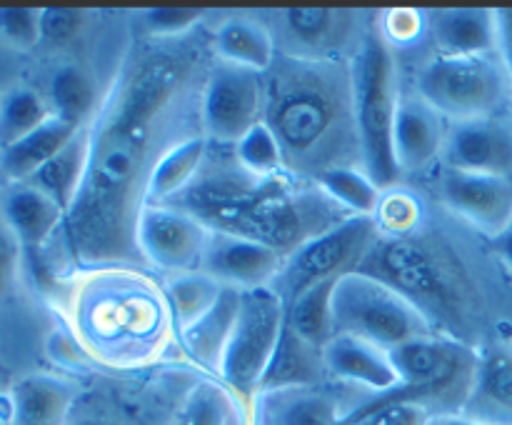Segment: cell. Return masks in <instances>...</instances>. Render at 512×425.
Instances as JSON below:
<instances>
[{"label": "cell", "mask_w": 512, "mask_h": 425, "mask_svg": "<svg viewBox=\"0 0 512 425\" xmlns=\"http://www.w3.org/2000/svg\"><path fill=\"white\" fill-rule=\"evenodd\" d=\"M193 55L153 48L125 60L95 118L85 183L60 228L75 273L148 268L138 250V220L150 170L175 143L168 133L185 105Z\"/></svg>", "instance_id": "obj_1"}, {"label": "cell", "mask_w": 512, "mask_h": 425, "mask_svg": "<svg viewBox=\"0 0 512 425\" xmlns=\"http://www.w3.org/2000/svg\"><path fill=\"white\" fill-rule=\"evenodd\" d=\"M168 205L190 213L205 228L258 240L285 258L343 220V208L318 185L305 188L290 173L258 178L233 153L230 158H205L193 183Z\"/></svg>", "instance_id": "obj_2"}, {"label": "cell", "mask_w": 512, "mask_h": 425, "mask_svg": "<svg viewBox=\"0 0 512 425\" xmlns=\"http://www.w3.org/2000/svg\"><path fill=\"white\" fill-rule=\"evenodd\" d=\"M263 123L278 138L288 173L315 178L343 165L335 153L360 155L350 73H335L328 60L275 58L265 73Z\"/></svg>", "instance_id": "obj_3"}, {"label": "cell", "mask_w": 512, "mask_h": 425, "mask_svg": "<svg viewBox=\"0 0 512 425\" xmlns=\"http://www.w3.org/2000/svg\"><path fill=\"white\" fill-rule=\"evenodd\" d=\"M65 313L85 353L113 368L150 363L175 333L163 288L138 268L78 273L65 288Z\"/></svg>", "instance_id": "obj_4"}, {"label": "cell", "mask_w": 512, "mask_h": 425, "mask_svg": "<svg viewBox=\"0 0 512 425\" xmlns=\"http://www.w3.org/2000/svg\"><path fill=\"white\" fill-rule=\"evenodd\" d=\"M348 73L363 170L380 190H388L400 178L393 153V125L400 95L393 55L383 33L373 30L360 40Z\"/></svg>", "instance_id": "obj_5"}, {"label": "cell", "mask_w": 512, "mask_h": 425, "mask_svg": "<svg viewBox=\"0 0 512 425\" xmlns=\"http://www.w3.org/2000/svg\"><path fill=\"white\" fill-rule=\"evenodd\" d=\"M333 335H350L393 350L408 340L438 333L433 320L400 290L355 270L335 283Z\"/></svg>", "instance_id": "obj_6"}, {"label": "cell", "mask_w": 512, "mask_h": 425, "mask_svg": "<svg viewBox=\"0 0 512 425\" xmlns=\"http://www.w3.org/2000/svg\"><path fill=\"white\" fill-rule=\"evenodd\" d=\"M418 95L448 123L498 118L512 103V80L500 55H438L420 70Z\"/></svg>", "instance_id": "obj_7"}, {"label": "cell", "mask_w": 512, "mask_h": 425, "mask_svg": "<svg viewBox=\"0 0 512 425\" xmlns=\"http://www.w3.org/2000/svg\"><path fill=\"white\" fill-rule=\"evenodd\" d=\"M285 315H288V308L270 285L243 290L240 295L238 320H235L218 380L245 408L260 390V380L283 335Z\"/></svg>", "instance_id": "obj_8"}, {"label": "cell", "mask_w": 512, "mask_h": 425, "mask_svg": "<svg viewBox=\"0 0 512 425\" xmlns=\"http://www.w3.org/2000/svg\"><path fill=\"white\" fill-rule=\"evenodd\" d=\"M380 238V228L370 215H348L333 228L310 238L285 258L283 270L270 288L283 298L285 308L298 295L325 280H338L355 273L363 265L365 255Z\"/></svg>", "instance_id": "obj_9"}, {"label": "cell", "mask_w": 512, "mask_h": 425, "mask_svg": "<svg viewBox=\"0 0 512 425\" xmlns=\"http://www.w3.org/2000/svg\"><path fill=\"white\" fill-rule=\"evenodd\" d=\"M388 353L400 380L398 388L390 393L425 405L430 398L448 395L458 413L470 380H473L478 350L468 348L458 340L428 335V338L408 340Z\"/></svg>", "instance_id": "obj_10"}, {"label": "cell", "mask_w": 512, "mask_h": 425, "mask_svg": "<svg viewBox=\"0 0 512 425\" xmlns=\"http://www.w3.org/2000/svg\"><path fill=\"white\" fill-rule=\"evenodd\" d=\"M265 118V73L220 63L200 95V125L208 143L235 145Z\"/></svg>", "instance_id": "obj_11"}, {"label": "cell", "mask_w": 512, "mask_h": 425, "mask_svg": "<svg viewBox=\"0 0 512 425\" xmlns=\"http://www.w3.org/2000/svg\"><path fill=\"white\" fill-rule=\"evenodd\" d=\"M358 273H368L413 300L430 318V308H440L450 303L448 275L440 270L430 250L410 238H383L380 235L370 253L365 255Z\"/></svg>", "instance_id": "obj_12"}, {"label": "cell", "mask_w": 512, "mask_h": 425, "mask_svg": "<svg viewBox=\"0 0 512 425\" xmlns=\"http://www.w3.org/2000/svg\"><path fill=\"white\" fill-rule=\"evenodd\" d=\"M210 228L173 205H145L138 220V250L145 265L168 275L200 270Z\"/></svg>", "instance_id": "obj_13"}, {"label": "cell", "mask_w": 512, "mask_h": 425, "mask_svg": "<svg viewBox=\"0 0 512 425\" xmlns=\"http://www.w3.org/2000/svg\"><path fill=\"white\" fill-rule=\"evenodd\" d=\"M443 163L453 173L512 178V125L503 115L450 123Z\"/></svg>", "instance_id": "obj_14"}, {"label": "cell", "mask_w": 512, "mask_h": 425, "mask_svg": "<svg viewBox=\"0 0 512 425\" xmlns=\"http://www.w3.org/2000/svg\"><path fill=\"white\" fill-rule=\"evenodd\" d=\"M283 263L285 255L270 245L243 238V235L210 230L200 270L218 280L220 285L253 290L273 285V280L283 270Z\"/></svg>", "instance_id": "obj_15"}, {"label": "cell", "mask_w": 512, "mask_h": 425, "mask_svg": "<svg viewBox=\"0 0 512 425\" xmlns=\"http://www.w3.org/2000/svg\"><path fill=\"white\" fill-rule=\"evenodd\" d=\"M353 413L343 395L325 385L258 390L248 405V425H343Z\"/></svg>", "instance_id": "obj_16"}, {"label": "cell", "mask_w": 512, "mask_h": 425, "mask_svg": "<svg viewBox=\"0 0 512 425\" xmlns=\"http://www.w3.org/2000/svg\"><path fill=\"white\" fill-rule=\"evenodd\" d=\"M440 198L455 215L493 238L512 228V178L448 170Z\"/></svg>", "instance_id": "obj_17"}, {"label": "cell", "mask_w": 512, "mask_h": 425, "mask_svg": "<svg viewBox=\"0 0 512 425\" xmlns=\"http://www.w3.org/2000/svg\"><path fill=\"white\" fill-rule=\"evenodd\" d=\"M458 413L478 425H512V345L478 350L473 380Z\"/></svg>", "instance_id": "obj_18"}, {"label": "cell", "mask_w": 512, "mask_h": 425, "mask_svg": "<svg viewBox=\"0 0 512 425\" xmlns=\"http://www.w3.org/2000/svg\"><path fill=\"white\" fill-rule=\"evenodd\" d=\"M448 125V120L418 93L400 95L393 125V153L400 173L428 168L438 155H443Z\"/></svg>", "instance_id": "obj_19"}, {"label": "cell", "mask_w": 512, "mask_h": 425, "mask_svg": "<svg viewBox=\"0 0 512 425\" xmlns=\"http://www.w3.org/2000/svg\"><path fill=\"white\" fill-rule=\"evenodd\" d=\"M425 28L433 38L438 55L443 58L500 53V30L495 10H430L425 15Z\"/></svg>", "instance_id": "obj_20"}, {"label": "cell", "mask_w": 512, "mask_h": 425, "mask_svg": "<svg viewBox=\"0 0 512 425\" xmlns=\"http://www.w3.org/2000/svg\"><path fill=\"white\" fill-rule=\"evenodd\" d=\"M78 388L53 373H28L8 390V425H68Z\"/></svg>", "instance_id": "obj_21"}, {"label": "cell", "mask_w": 512, "mask_h": 425, "mask_svg": "<svg viewBox=\"0 0 512 425\" xmlns=\"http://www.w3.org/2000/svg\"><path fill=\"white\" fill-rule=\"evenodd\" d=\"M323 360L330 378L363 388L373 395L390 393L400 385L388 350L368 340L333 335L323 348Z\"/></svg>", "instance_id": "obj_22"}, {"label": "cell", "mask_w": 512, "mask_h": 425, "mask_svg": "<svg viewBox=\"0 0 512 425\" xmlns=\"http://www.w3.org/2000/svg\"><path fill=\"white\" fill-rule=\"evenodd\" d=\"M240 295H243V290L225 285L218 303L203 318L195 320L190 328L178 333L183 353L208 375L220 378V365H223L225 350H228L230 335H233L235 320H238Z\"/></svg>", "instance_id": "obj_23"}, {"label": "cell", "mask_w": 512, "mask_h": 425, "mask_svg": "<svg viewBox=\"0 0 512 425\" xmlns=\"http://www.w3.org/2000/svg\"><path fill=\"white\" fill-rule=\"evenodd\" d=\"M65 213L55 200L30 183H13L3 198V223L20 248L40 250L60 233Z\"/></svg>", "instance_id": "obj_24"}, {"label": "cell", "mask_w": 512, "mask_h": 425, "mask_svg": "<svg viewBox=\"0 0 512 425\" xmlns=\"http://www.w3.org/2000/svg\"><path fill=\"white\" fill-rule=\"evenodd\" d=\"M78 130L80 128L53 115L38 130L0 150V178L8 180L10 185L28 183L50 158H55L75 138Z\"/></svg>", "instance_id": "obj_25"}, {"label": "cell", "mask_w": 512, "mask_h": 425, "mask_svg": "<svg viewBox=\"0 0 512 425\" xmlns=\"http://www.w3.org/2000/svg\"><path fill=\"white\" fill-rule=\"evenodd\" d=\"M213 48L220 63L238 65V68L255 70V73H268L278 58L270 30L245 15H233L218 25Z\"/></svg>", "instance_id": "obj_26"}, {"label": "cell", "mask_w": 512, "mask_h": 425, "mask_svg": "<svg viewBox=\"0 0 512 425\" xmlns=\"http://www.w3.org/2000/svg\"><path fill=\"white\" fill-rule=\"evenodd\" d=\"M325 378H330V375L325 370L323 348L303 340L285 325L278 348H275L268 370L260 380V390L323 385Z\"/></svg>", "instance_id": "obj_27"}, {"label": "cell", "mask_w": 512, "mask_h": 425, "mask_svg": "<svg viewBox=\"0 0 512 425\" xmlns=\"http://www.w3.org/2000/svg\"><path fill=\"white\" fill-rule=\"evenodd\" d=\"M208 158V138L205 135H185L183 140L165 150L150 170L145 205H168L175 195L183 193L195 180L198 170Z\"/></svg>", "instance_id": "obj_28"}, {"label": "cell", "mask_w": 512, "mask_h": 425, "mask_svg": "<svg viewBox=\"0 0 512 425\" xmlns=\"http://www.w3.org/2000/svg\"><path fill=\"white\" fill-rule=\"evenodd\" d=\"M88 158H90V133L88 125L80 128L75 133V138L60 150L55 158H50L33 178L28 180L33 188H38L40 193L48 195L50 200L63 208V213L68 215V210L73 208L75 198H78L80 188L85 183V173H88Z\"/></svg>", "instance_id": "obj_29"}, {"label": "cell", "mask_w": 512, "mask_h": 425, "mask_svg": "<svg viewBox=\"0 0 512 425\" xmlns=\"http://www.w3.org/2000/svg\"><path fill=\"white\" fill-rule=\"evenodd\" d=\"M175 425H248V408L220 380L203 378L183 398Z\"/></svg>", "instance_id": "obj_30"}, {"label": "cell", "mask_w": 512, "mask_h": 425, "mask_svg": "<svg viewBox=\"0 0 512 425\" xmlns=\"http://www.w3.org/2000/svg\"><path fill=\"white\" fill-rule=\"evenodd\" d=\"M223 288L225 285H220L218 280L210 278L203 270L170 275L163 283V293L170 310V320H173L175 335L183 333L195 320L203 318L218 303Z\"/></svg>", "instance_id": "obj_31"}, {"label": "cell", "mask_w": 512, "mask_h": 425, "mask_svg": "<svg viewBox=\"0 0 512 425\" xmlns=\"http://www.w3.org/2000/svg\"><path fill=\"white\" fill-rule=\"evenodd\" d=\"M48 105L55 118L85 128L95 118L100 108L98 93L85 70L78 65H63L53 73L48 85Z\"/></svg>", "instance_id": "obj_32"}, {"label": "cell", "mask_w": 512, "mask_h": 425, "mask_svg": "<svg viewBox=\"0 0 512 425\" xmlns=\"http://www.w3.org/2000/svg\"><path fill=\"white\" fill-rule=\"evenodd\" d=\"M315 185L348 215H370L378 210L383 190L358 165H338L315 175Z\"/></svg>", "instance_id": "obj_33"}, {"label": "cell", "mask_w": 512, "mask_h": 425, "mask_svg": "<svg viewBox=\"0 0 512 425\" xmlns=\"http://www.w3.org/2000/svg\"><path fill=\"white\" fill-rule=\"evenodd\" d=\"M53 118L48 98L28 85H13L0 93V150L18 143Z\"/></svg>", "instance_id": "obj_34"}, {"label": "cell", "mask_w": 512, "mask_h": 425, "mask_svg": "<svg viewBox=\"0 0 512 425\" xmlns=\"http://www.w3.org/2000/svg\"><path fill=\"white\" fill-rule=\"evenodd\" d=\"M338 280L313 285L288 305L285 325L308 343L325 348L333 338V290Z\"/></svg>", "instance_id": "obj_35"}, {"label": "cell", "mask_w": 512, "mask_h": 425, "mask_svg": "<svg viewBox=\"0 0 512 425\" xmlns=\"http://www.w3.org/2000/svg\"><path fill=\"white\" fill-rule=\"evenodd\" d=\"M433 410L418 400H405L393 393L373 395L355 405L343 425H428Z\"/></svg>", "instance_id": "obj_36"}, {"label": "cell", "mask_w": 512, "mask_h": 425, "mask_svg": "<svg viewBox=\"0 0 512 425\" xmlns=\"http://www.w3.org/2000/svg\"><path fill=\"white\" fill-rule=\"evenodd\" d=\"M233 155L248 173L258 178H275L288 173L278 138L265 123H258L233 145Z\"/></svg>", "instance_id": "obj_37"}, {"label": "cell", "mask_w": 512, "mask_h": 425, "mask_svg": "<svg viewBox=\"0 0 512 425\" xmlns=\"http://www.w3.org/2000/svg\"><path fill=\"white\" fill-rule=\"evenodd\" d=\"M283 20L290 33L300 43L310 48H323L333 43L335 30L345 28L350 20L348 10H325V8H293L283 10Z\"/></svg>", "instance_id": "obj_38"}, {"label": "cell", "mask_w": 512, "mask_h": 425, "mask_svg": "<svg viewBox=\"0 0 512 425\" xmlns=\"http://www.w3.org/2000/svg\"><path fill=\"white\" fill-rule=\"evenodd\" d=\"M375 223L380 233H388L390 238H405V233L415 228L420 220V205L408 190H383L378 210H375Z\"/></svg>", "instance_id": "obj_39"}, {"label": "cell", "mask_w": 512, "mask_h": 425, "mask_svg": "<svg viewBox=\"0 0 512 425\" xmlns=\"http://www.w3.org/2000/svg\"><path fill=\"white\" fill-rule=\"evenodd\" d=\"M40 13L35 8H0V40L10 48L30 50L40 43Z\"/></svg>", "instance_id": "obj_40"}, {"label": "cell", "mask_w": 512, "mask_h": 425, "mask_svg": "<svg viewBox=\"0 0 512 425\" xmlns=\"http://www.w3.org/2000/svg\"><path fill=\"white\" fill-rule=\"evenodd\" d=\"M148 33L158 38H178L203 20V10L195 8H150L140 15Z\"/></svg>", "instance_id": "obj_41"}, {"label": "cell", "mask_w": 512, "mask_h": 425, "mask_svg": "<svg viewBox=\"0 0 512 425\" xmlns=\"http://www.w3.org/2000/svg\"><path fill=\"white\" fill-rule=\"evenodd\" d=\"M83 25V10L45 8L40 13V43L65 45L78 35Z\"/></svg>", "instance_id": "obj_42"}, {"label": "cell", "mask_w": 512, "mask_h": 425, "mask_svg": "<svg viewBox=\"0 0 512 425\" xmlns=\"http://www.w3.org/2000/svg\"><path fill=\"white\" fill-rule=\"evenodd\" d=\"M20 243L8 225L0 220V298L13 288L15 275H18L20 265Z\"/></svg>", "instance_id": "obj_43"}, {"label": "cell", "mask_w": 512, "mask_h": 425, "mask_svg": "<svg viewBox=\"0 0 512 425\" xmlns=\"http://www.w3.org/2000/svg\"><path fill=\"white\" fill-rule=\"evenodd\" d=\"M425 28V15L418 10H388L383 20V35H390L398 43H410Z\"/></svg>", "instance_id": "obj_44"}, {"label": "cell", "mask_w": 512, "mask_h": 425, "mask_svg": "<svg viewBox=\"0 0 512 425\" xmlns=\"http://www.w3.org/2000/svg\"><path fill=\"white\" fill-rule=\"evenodd\" d=\"M68 425H130V423L118 413V410L108 408L105 403H98V400H85V403H80L78 400Z\"/></svg>", "instance_id": "obj_45"}, {"label": "cell", "mask_w": 512, "mask_h": 425, "mask_svg": "<svg viewBox=\"0 0 512 425\" xmlns=\"http://www.w3.org/2000/svg\"><path fill=\"white\" fill-rule=\"evenodd\" d=\"M498 15V30H500V58H503L505 68H508L512 80V8L510 10H495Z\"/></svg>", "instance_id": "obj_46"}, {"label": "cell", "mask_w": 512, "mask_h": 425, "mask_svg": "<svg viewBox=\"0 0 512 425\" xmlns=\"http://www.w3.org/2000/svg\"><path fill=\"white\" fill-rule=\"evenodd\" d=\"M428 425H478V423L463 418L460 413H445V410H438V413L430 415Z\"/></svg>", "instance_id": "obj_47"}, {"label": "cell", "mask_w": 512, "mask_h": 425, "mask_svg": "<svg viewBox=\"0 0 512 425\" xmlns=\"http://www.w3.org/2000/svg\"><path fill=\"white\" fill-rule=\"evenodd\" d=\"M493 240H495V250H498L500 260H503V263L512 270V228H508L503 235H498V238Z\"/></svg>", "instance_id": "obj_48"}, {"label": "cell", "mask_w": 512, "mask_h": 425, "mask_svg": "<svg viewBox=\"0 0 512 425\" xmlns=\"http://www.w3.org/2000/svg\"><path fill=\"white\" fill-rule=\"evenodd\" d=\"M0 425H8V415L0 413Z\"/></svg>", "instance_id": "obj_49"}, {"label": "cell", "mask_w": 512, "mask_h": 425, "mask_svg": "<svg viewBox=\"0 0 512 425\" xmlns=\"http://www.w3.org/2000/svg\"><path fill=\"white\" fill-rule=\"evenodd\" d=\"M0 395H3V380H0Z\"/></svg>", "instance_id": "obj_50"}, {"label": "cell", "mask_w": 512, "mask_h": 425, "mask_svg": "<svg viewBox=\"0 0 512 425\" xmlns=\"http://www.w3.org/2000/svg\"><path fill=\"white\" fill-rule=\"evenodd\" d=\"M165 425H175V423H165Z\"/></svg>", "instance_id": "obj_51"}]
</instances>
